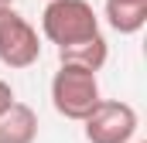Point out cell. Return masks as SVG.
Here are the masks:
<instances>
[{
    "label": "cell",
    "instance_id": "obj_1",
    "mask_svg": "<svg viewBox=\"0 0 147 143\" xmlns=\"http://www.w3.org/2000/svg\"><path fill=\"white\" fill-rule=\"evenodd\" d=\"M99 34V17L89 0H48L41 10V37L55 48H69Z\"/></svg>",
    "mask_w": 147,
    "mask_h": 143
},
{
    "label": "cell",
    "instance_id": "obj_2",
    "mask_svg": "<svg viewBox=\"0 0 147 143\" xmlns=\"http://www.w3.org/2000/svg\"><path fill=\"white\" fill-rule=\"evenodd\" d=\"M99 102H103V96H99L96 72L79 68V65H58V72L51 75V106L58 116L86 123Z\"/></svg>",
    "mask_w": 147,
    "mask_h": 143
},
{
    "label": "cell",
    "instance_id": "obj_3",
    "mask_svg": "<svg viewBox=\"0 0 147 143\" xmlns=\"http://www.w3.org/2000/svg\"><path fill=\"white\" fill-rule=\"evenodd\" d=\"M38 58H41V34L38 27L17 14L14 7L0 10V61L7 68L21 72V68H31Z\"/></svg>",
    "mask_w": 147,
    "mask_h": 143
},
{
    "label": "cell",
    "instance_id": "obj_4",
    "mask_svg": "<svg viewBox=\"0 0 147 143\" xmlns=\"http://www.w3.org/2000/svg\"><path fill=\"white\" fill-rule=\"evenodd\" d=\"M82 126L89 143H130L137 133V109L120 99H103Z\"/></svg>",
    "mask_w": 147,
    "mask_h": 143
},
{
    "label": "cell",
    "instance_id": "obj_5",
    "mask_svg": "<svg viewBox=\"0 0 147 143\" xmlns=\"http://www.w3.org/2000/svg\"><path fill=\"white\" fill-rule=\"evenodd\" d=\"M38 140V112L28 102H10L0 116V143H34Z\"/></svg>",
    "mask_w": 147,
    "mask_h": 143
},
{
    "label": "cell",
    "instance_id": "obj_6",
    "mask_svg": "<svg viewBox=\"0 0 147 143\" xmlns=\"http://www.w3.org/2000/svg\"><path fill=\"white\" fill-rule=\"evenodd\" d=\"M106 58H110V44H106L103 34L79 41V44H69V48H58L62 65H79V68H89V72H99L106 65Z\"/></svg>",
    "mask_w": 147,
    "mask_h": 143
},
{
    "label": "cell",
    "instance_id": "obj_7",
    "mask_svg": "<svg viewBox=\"0 0 147 143\" xmlns=\"http://www.w3.org/2000/svg\"><path fill=\"white\" fill-rule=\"evenodd\" d=\"M106 24L120 34H137L147 24V0H106Z\"/></svg>",
    "mask_w": 147,
    "mask_h": 143
},
{
    "label": "cell",
    "instance_id": "obj_8",
    "mask_svg": "<svg viewBox=\"0 0 147 143\" xmlns=\"http://www.w3.org/2000/svg\"><path fill=\"white\" fill-rule=\"evenodd\" d=\"M10 102H14V89H10V82H3V78H0V116L10 109Z\"/></svg>",
    "mask_w": 147,
    "mask_h": 143
},
{
    "label": "cell",
    "instance_id": "obj_9",
    "mask_svg": "<svg viewBox=\"0 0 147 143\" xmlns=\"http://www.w3.org/2000/svg\"><path fill=\"white\" fill-rule=\"evenodd\" d=\"M7 7H14V0H0V10H7Z\"/></svg>",
    "mask_w": 147,
    "mask_h": 143
},
{
    "label": "cell",
    "instance_id": "obj_10",
    "mask_svg": "<svg viewBox=\"0 0 147 143\" xmlns=\"http://www.w3.org/2000/svg\"><path fill=\"white\" fill-rule=\"evenodd\" d=\"M137 143H147V140H137Z\"/></svg>",
    "mask_w": 147,
    "mask_h": 143
}]
</instances>
